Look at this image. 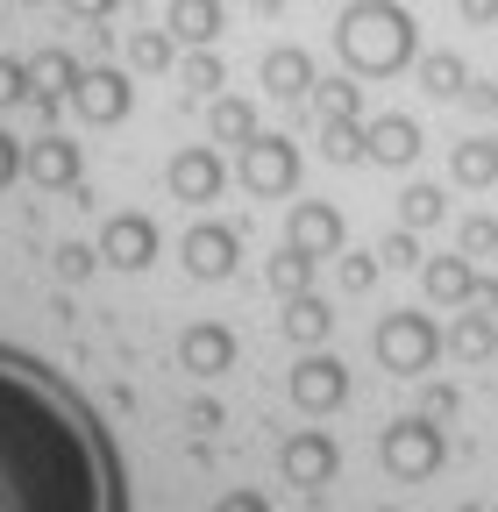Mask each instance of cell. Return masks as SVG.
I'll return each instance as SVG.
<instances>
[{
  "label": "cell",
  "instance_id": "cell-28",
  "mask_svg": "<svg viewBox=\"0 0 498 512\" xmlns=\"http://www.w3.org/2000/svg\"><path fill=\"white\" fill-rule=\"evenodd\" d=\"M378 271H385L378 249H342V256H335V278H342V292H356V299L378 285Z\"/></svg>",
  "mask_w": 498,
  "mask_h": 512
},
{
  "label": "cell",
  "instance_id": "cell-14",
  "mask_svg": "<svg viewBox=\"0 0 498 512\" xmlns=\"http://www.w3.org/2000/svg\"><path fill=\"white\" fill-rule=\"evenodd\" d=\"M164 29H171L178 50H214L221 29H228V15H221V0H171V8H164Z\"/></svg>",
  "mask_w": 498,
  "mask_h": 512
},
{
  "label": "cell",
  "instance_id": "cell-10",
  "mask_svg": "<svg viewBox=\"0 0 498 512\" xmlns=\"http://www.w3.org/2000/svg\"><path fill=\"white\" fill-rule=\"evenodd\" d=\"M242 185L257 192V200H285V192L299 185V150H292L285 136L242 143Z\"/></svg>",
  "mask_w": 498,
  "mask_h": 512
},
{
  "label": "cell",
  "instance_id": "cell-1",
  "mask_svg": "<svg viewBox=\"0 0 498 512\" xmlns=\"http://www.w3.org/2000/svg\"><path fill=\"white\" fill-rule=\"evenodd\" d=\"M335 50L356 79H392L420 57V29L399 0H349L335 22Z\"/></svg>",
  "mask_w": 498,
  "mask_h": 512
},
{
  "label": "cell",
  "instance_id": "cell-18",
  "mask_svg": "<svg viewBox=\"0 0 498 512\" xmlns=\"http://www.w3.org/2000/svg\"><path fill=\"white\" fill-rule=\"evenodd\" d=\"M171 64H178V43H171V29H164V22L129 29V43H121V72H129V79H164Z\"/></svg>",
  "mask_w": 498,
  "mask_h": 512
},
{
  "label": "cell",
  "instance_id": "cell-5",
  "mask_svg": "<svg viewBox=\"0 0 498 512\" xmlns=\"http://www.w3.org/2000/svg\"><path fill=\"white\" fill-rule=\"evenodd\" d=\"M65 114H79L86 128H114V121H129L136 114V79L121 72V64H79V86L65 93ZM65 128V121H57Z\"/></svg>",
  "mask_w": 498,
  "mask_h": 512
},
{
  "label": "cell",
  "instance_id": "cell-7",
  "mask_svg": "<svg viewBox=\"0 0 498 512\" xmlns=\"http://www.w3.org/2000/svg\"><path fill=\"white\" fill-rule=\"evenodd\" d=\"M285 392H292V406L299 413H335L342 399H349V363L335 356V349H306L299 363H292V377H285Z\"/></svg>",
  "mask_w": 498,
  "mask_h": 512
},
{
  "label": "cell",
  "instance_id": "cell-19",
  "mask_svg": "<svg viewBox=\"0 0 498 512\" xmlns=\"http://www.w3.org/2000/svg\"><path fill=\"white\" fill-rule=\"evenodd\" d=\"M278 328H285V342H299V349H321V342L335 335V306H328L321 292H299V299H285Z\"/></svg>",
  "mask_w": 498,
  "mask_h": 512
},
{
  "label": "cell",
  "instance_id": "cell-31",
  "mask_svg": "<svg viewBox=\"0 0 498 512\" xmlns=\"http://www.w3.org/2000/svg\"><path fill=\"white\" fill-rule=\"evenodd\" d=\"M378 256H385V271H420L427 256H420V235L413 228H392L385 242H378Z\"/></svg>",
  "mask_w": 498,
  "mask_h": 512
},
{
  "label": "cell",
  "instance_id": "cell-17",
  "mask_svg": "<svg viewBox=\"0 0 498 512\" xmlns=\"http://www.w3.org/2000/svg\"><path fill=\"white\" fill-rule=\"evenodd\" d=\"M420 292L434 299V306H470V292H477V264L456 249V256H427L420 264Z\"/></svg>",
  "mask_w": 498,
  "mask_h": 512
},
{
  "label": "cell",
  "instance_id": "cell-4",
  "mask_svg": "<svg viewBox=\"0 0 498 512\" xmlns=\"http://www.w3.org/2000/svg\"><path fill=\"white\" fill-rule=\"evenodd\" d=\"M157 249H164V235H157V221H150L143 207H107V214H100V242H93L100 271L136 278V271L157 264Z\"/></svg>",
  "mask_w": 498,
  "mask_h": 512
},
{
  "label": "cell",
  "instance_id": "cell-24",
  "mask_svg": "<svg viewBox=\"0 0 498 512\" xmlns=\"http://www.w3.org/2000/svg\"><path fill=\"white\" fill-rule=\"evenodd\" d=\"M449 178H456V185H470V192L498 185V143H491V136L456 143V150H449Z\"/></svg>",
  "mask_w": 498,
  "mask_h": 512
},
{
  "label": "cell",
  "instance_id": "cell-12",
  "mask_svg": "<svg viewBox=\"0 0 498 512\" xmlns=\"http://www.w3.org/2000/svg\"><path fill=\"white\" fill-rule=\"evenodd\" d=\"M413 157H420V121H413V114H378V121H363V164L406 171Z\"/></svg>",
  "mask_w": 498,
  "mask_h": 512
},
{
  "label": "cell",
  "instance_id": "cell-2",
  "mask_svg": "<svg viewBox=\"0 0 498 512\" xmlns=\"http://www.w3.org/2000/svg\"><path fill=\"white\" fill-rule=\"evenodd\" d=\"M370 349H378V363L392 377H427L434 356H442V328H434L420 306H399V313H385L378 328H370Z\"/></svg>",
  "mask_w": 498,
  "mask_h": 512
},
{
  "label": "cell",
  "instance_id": "cell-33",
  "mask_svg": "<svg viewBox=\"0 0 498 512\" xmlns=\"http://www.w3.org/2000/svg\"><path fill=\"white\" fill-rule=\"evenodd\" d=\"M228 413H221V399H193V406H185V427H193V434H214Z\"/></svg>",
  "mask_w": 498,
  "mask_h": 512
},
{
  "label": "cell",
  "instance_id": "cell-22",
  "mask_svg": "<svg viewBox=\"0 0 498 512\" xmlns=\"http://www.w3.org/2000/svg\"><path fill=\"white\" fill-rule=\"evenodd\" d=\"M43 271L65 285V292H79V285H93L100 278V256H93V242H79V235H65V242H50V256H43Z\"/></svg>",
  "mask_w": 498,
  "mask_h": 512
},
{
  "label": "cell",
  "instance_id": "cell-26",
  "mask_svg": "<svg viewBox=\"0 0 498 512\" xmlns=\"http://www.w3.org/2000/svg\"><path fill=\"white\" fill-rule=\"evenodd\" d=\"M178 79H185V93H193V100H214V93L228 86V64H221V50H185V57H178Z\"/></svg>",
  "mask_w": 498,
  "mask_h": 512
},
{
  "label": "cell",
  "instance_id": "cell-36",
  "mask_svg": "<svg viewBox=\"0 0 498 512\" xmlns=\"http://www.w3.org/2000/svg\"><path fill=\"white\" fill-rule=\"evenodd\" d=\"M456 15L470 29H498V0H456Z\"/></svg>",
  "mask_w": 498,
  "mask_h": 512
},
{
  "label": "cell",
  "instance_id": "cell-3",
  "mask_svg": "<svg viewBox=\"0 0 498 512\" xmlns=\"http://www.w3.org/2000/svg\"><path fill=\"white\" fill-rule=\"evenodd\" d=\"M449 456V441H442V420H427V413H406L378 434V463L399 477V484H427L434 470H442Z\"/></svg>",
  "mask_w": 498,
  "mask_h": 512
},
{
  "label": "cell",
  "instance_id": "cell-30",
  "mask_svg": "<svg viewBox=\"0 0 498 512\" xmlns=\"http://www.w3.org/2000/svg\"><path fill=\"white\" fill-rule=\"evenodd\" d=\"M456 242H463L470 264H477V256H498V214H470V221L456 228Z\"/></svg>",
  "mask_w": 498,
  "mask_h": 512
},
{
  "label": "cell",
  "instance_id": "cell-11",
  "mask_svg": "<svg viewBox=\"0 0 498 512\" xmlns=\"http://www.w3.org/2000/svg\"><path fill=\"white\" fill-rule=\"evenodd\" d=\"M178 370L200 377V384L228 377V370H235V335L221 328V320H193V328L178 335Z\"/></svg>",
  "mask_w": 498,
  "mask_h": 512
},
{
  "label": "cell",
  "instance_id": "cell-13",
  "mask_svg": "<svg viewBox=\"0 0 498 512\" xmlns=\"http://www.w3.org/2000/svg\"><path fill=\"white\" fill-rule=\"evenodd\" d=\"M285 242L292 249H306V256H342V242H349V228H342V214L328 207V200H299L292 207V228H285Z\"/></svg>",
  "mask_w": 498,
  "mask_h": 512
},
{
  "label": "cell",
  "instance_id": "cell-27",
  "mask_svg": "<svg viewBox=\"0 0 498 512\" xmlns=\"http://www.w3.org/2000/svg\"><path fill=\"white\" fill-rule=\"evenodd\" d=\"M314 107H321V121H363V86L356 79H314Z\"/></svg>",
  "mask_w": 498,
  "mask_h": 512
},
{
  "label": "cell",
  "instance_id": "cell-40",
  "mask_svg": "<svg viewBox=\"0 0 498 512\" xmlns=\"http://www.w3.org/2000/svg\"><path fill=\"white\" fill-rule=\"evenodd\" d=\"M491 143H498V136H491Z\"/></svg>",
  "mask_w": 498,
  "mask_h": 512
},
{
  "label": "cell",
  "instance_id": "cell-38",
  "mask_svg": "<svg viewBox=\"0 0 498 512\" xmlns=\"http://www.w3.org/2000/svg\"><path fill=\"white\" fill-rule=\"evenodd\" d=\"M257 8H264V15H278V8H285V0H257Z\"/></svg>",
  "mask_w": 498,
  "mask_h": 512
},
{
  "label": "cell",
  "instance_id": "cell-25",
  "mask_svg": "<svg viewBox=\"0 0 498 512\" xmlns=\"http://www.w3.org/2000/svg\"><path fill=\"white\" fill-rule=\"evenodd\" d=\"M442 221H449V192H442V185H427V178H420V185L399 192V228L420 235V228H442Z\"/></svg>",
  "mask_w": 498,
  "mask_h": 512
},
{
  "label": "cell",
  "instance_id": "cell-37",
  "mask_svg": "<svg viewBox=\"0 0 498 512\" xmlns=\"http://www.w3.org/2000/svg\"><path fill=\"white\" fill-rule=\"evenodd\" d=\"M470 306H477V313H498V278H477V292H470Z\"/></svg>",
  "mask_w": 498,
  "mask_h": 512
},
{
  "label": "cell",
  "instance_id": "cell-16",
  "mask_svg": "<svg viewBox=\"0 0 498 512\" xmlns=\"http://www.w3.org/2000/svg\"><path fill=\"white\" fill-rule=\"evenodd\" d=\"M442 349H449L456 363H491V356H498V313L463 306L449 328H442Z\"/></svg>",
  "mask_w": 498,
  "mask_h": 512
},
{
  "label": "cell",
  "instance_id": "cell-20",
  "mask_svg": "<svg viewBox=\"0 0 498 512\" xmlns=\"http://www.w3.org/2000/svg\"><path fill=\"white\" fill-rule=\"evenodd\" d=\"M264 128H257V107H249L242 93H214L207 100V143H228V150H242V143H257Z\"/></svg>",
  "mask_w": 498,
  "mask_h": 512
},
{
  "label": "cell",
  "instance_id": "cell-34",
  "mask_svg": "<svg viewBox=\"0 0 498 512\" xmlns=\"http://www.w3.org/2000/svg\"><path fill=\"white\" fill-rule=\"evenodd\" d=\"M420 413H427V420H456V392H449V384H427V392H420Z\"/></svg>",
  "mask_w": 498,
  "mask_h": 512
},
{
  "label": "cell",
  "instance_id": "cell-9",
  "mask_svg": "<svg viewBox=\"0 0 498 512\" xmlns=\"http://www.w3.org/2000/svg\"><path fill=\"white\" fill-rule=\"evenodd\" d=\"M335 470H342V448H335L321 427H299V434L278 441V477H285V484L321 491V484H335Z\"/></svg>",
  "mask_w": 498,
  "mask_h": 512
},
{
  "label": "cell",
  "instance_id": "cell-29",
  "mask_svg": "<svg viewBox=\"0 0 498 512\" xmlns=\"http://www.w3.org/2000/svg\"><path fill=\"white\" fill-rule=\"evenodd\" d=\"M321 157L328 164H363V121H321Z\"/></svg>",
  "mask_w": 498,
  "mask_h": 512
},
{
  "label": "cell",
  "instance_id": "cell-32",
  "mask_svg": "<svg viewBox=\"0 0 498 512\" xmlns=\"http://www.w3.org/2000/svg\"><path fill=\"white\" fill-rule=\"evenodd\" d=\"M463 107L491 121V114H498V79H470V86H463Z\"/></svg>",
  "mask_w": 498,
  "mask_h": 512
},
{
  "label": "cell",
  "instance_id": "cell-23",
  "mask_svg": "<svg viewBox=\"0 0 498 512\" xmlns=\"http://www.w3.org/2000/svg\"><path fill=\"white\" fill-rule=\"evenodd\" d=\"M314 278H321V256H306V249H278L271 264H264V285L278 292V299H299V292H314Z\"/></svg>",
  "mask_w": 498,
  "mask_h": 512
},
{
  "label": "cell",
  "instance_id": "cell-6",
  "mask_svg": "<svg viewBox=\"0 0 498 512\" xmlns=\"http://www.w3.org/2000/svg\"><path fill=\"white\" fill-rule=\"evenodd\" d=\"M164 192H171L178 207H207V200H221V192H228L221 150H214V143H185V150H171V157H164Z\"/></svg>",
  "mask_w": 498,
  "mask_h": 512
},
{
  "label": "cell",
  "instance_id": "cell-15",
  "mask_svg": "<svg viewBox=\"0 0 498 512\" xmlns=\"http://www.w3.org/2000/svg\"><path fill=\"white\" fill-rule=\"evenodd\" d=\"M257 72H264L271 100H306V93H314V79H321V72H314V57H306L299 43H271Z\"/></svg>",
  "mask_w": 498,
  "mask_h": 512
},
{
  "label": "cell",
  "instance_id": "cell-21",
  "mask_svg": "<svg viewBox=\"0 0 498 512\" xmlns=\"http://www.w3.org/2000/svg\"><path fill=\"white\" fill-rule=\"evenodd\" d=\"M413 79H420V93H427V100H463L470 64H463L456 50H427V57H413Z\"/></svg>",
  "mask_w": 498,
  "mask_h": 512
},
{
  "label": "cell",
  "instance_id": "cell-8",
  "mask_svg": "<svg viewBox=\"0 0 498 512\" xmlns=\"http://www.w3.org/2000/svg\"><path fill=\"white\" fill-rule=\"evenodd\" d=\"M235 256H242V235L228 228V221H193L178 235V264L193 271L200 285H221V278H235Z\"/></svg>",
  "mask_w": 498,
  "mask_h": 512
},
{
  "label": "cell",
  "instance_id": "cell-35",
  "mask_svg": "<svg viewBox=\"0 0 498 512\" xmlns=\"http://www.w3.org/2000/svg\"><path fill=\"white\" fill-rule=\"evenodd\" d=\"M214 512H271V498H264V491H221Z\"/></svg>",
  "mask_w": 498,
  "mask_h": 512
},
{
  "label": "cell",
  "instance_id": "cell-39",
  "mask_svg": "<svg viewBox=\"0 0 498 512\" xmlns=\"http://www.w3.org/2000/svg\"><path fill=\"white\" fill-rule=\"evenodd\" d=\"M378 512H392V505H378Z\"/></svg>",
  "mask_w": 498,
  "mask_h": 512
}]
</instances>
